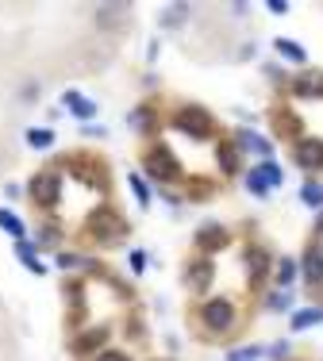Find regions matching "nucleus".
<instances>
[{"instance_id": "nucleus-14", "label": "nucleus", "mask_w": 323, "mask_h": 361, "mask_svg": "<svg viewBox=\"0 0 323 361\" xmlns=\"http://www.w3.org/2000/svg\"><path fill=\"white\" fill-rule=\"evenodd\" d=\"M0 227H4L12 239H23V219L12 216V211H0Z\"/></svg>"}, {"instance_id": "nucleus-26", "label": "nucleus", "mask_w": 323, "mask_h": 361, "mask_svg": "<svg viewBox=\"0 0 323 361\" xmlns=\"http://www.w3.org/2000/svg\"><path fill=\"white\" fill-rule=\"evenodd\" d=\"M101 361H127V357H123V354H115V350H108V354H104Z\"/></svg>"}, {"instance_id": "nucleus-1", "label": "nucleus", "mask_w": 323, "mask_h": 361, "mask_svg": "<svg viewBox=\"0 0 323 361\" xmlns=\"http://www.w3.org/2000/svg\"><path fill=\"white\" fill-rule=\"evenodd\" d=\"M201 319H204V327H208L212 334H223L231 323H235V308H231V300H208L201 308Z\"/></svg>"}, {"instance_id": "nucleus-25", "label": "nucleus", "mask_w": 323, "mask_h": 361, "mask_svg": "<svg viewBox=\"0 0 323 361\" xmlns=\"http://www.w3.org/2000/svg\"><path fill=\"white\" fill-rule=\"evenodd\" d=\"M131 269H135V273H143V269H146V254H143V250L131 254Z\"/></svg>"}, {"instance_id": "nucleus-2", "label": "nucleus", "mask_w": 323, "mask_h": 361, "mask_svg": "<svg viewBox=\"0 0 323 361\" xmlns=\"http://www.w3.org/2000/svg\"><path fill=\"white\" fill-rule=\"evenodd\" d=\"M89 227H93V235L101 242H120L123 231H127V227H123V219L112 216V211H96V216L89 219Z\"/></svg>"}, {"instance_id": "nucleus-24", "label": "nucleus", "mask_w": 323, "mask_h": 361, "mask_svg": "<svg viewBox=\"0 0 323 361\" xmlns=\"http://www.w3.org/2000/svg\"><path fill=\"white\" fill-rule=\"evenodd\" d=\"M220 162H223V169H227V173H235V154H231L227 146L220 150Z\"/></svg>"}, {"instance_id": "nucleus-10", "label": "nucleus", "mask_w": 323, "mask_h": 361, "mask_svg": "<svg viewBox=\"0 0 323 361\" xmlns=\"http://www.w3.org/2000/svg\"><path fill=\"white\" fill-rule=\"evenodd\" d=\"M208 281H212V261H196V265H189V273H185L189 289H204Z\"/></svg>"}, {"instance_id": "nucleus-17", "label": "nucleus", "mask_w": 323, "mask_h": 361, "mask_svg": "<svg viewBox=\"0 0 323 361\" xmlns=\"http://www.w3.org/2000/svg\"><path fill=\"white\" fill-rule=\"evenodd\" d=\"M239 143L251 146V150H258V154H270V143H266V138H258V135H251V131H239Z\"/></svg>"}, {"instance_id": "nucleus-18", "label": "nucleus", "mask_w": 323, "mask_h": 361, "mask_svg": "<svg viewBox=\"0 0 323 361\" xmlns=\"http://www.w3.org/2000/svg\"><path fill=\"white\" fill-rule=\"evenodd\" d=\"M131 192H135V200L143 204V208L151 204V188H146V180L139 177V173H131Z\"/></svg>"}, {"instance_id": "nucleus-9", "label": "nucleus", "mask_w": 323, "mask_h": 361, "mask_svg": "<svg viewBox=\"0 0 323 361\" xmlns=\"http://www.w3.org/2000/svg\"><path fill=\"white\" fill-rule=\"evenodd\" d=\"M101 342H108V327H93V331H85L77 342H73V350H77V354H89V350H96Z\"/></svg>"}, {"instance_id": "nucleus-3", "label": "nucleus", "mask_w": 323, "mask_h": 361, "mask_svg": "<svg viewBox=\"0 0 323 361\" xmlns=\"http://www.w3.org/2000/svg\"><path fill=\"white\" fill-rule=\"evenodd\" d=\"M146 169H151L154 177H162V180H173V177L181 173V169H177V158H173L165 146H154V150L146 154Z\"/></svg>"}, {"instance_id": "nucleus-22", "label": "nucleus", "mask_w": 323, "mask_h": 361, "mask_svg": "<svg viewBox=\"0 0 323 361\" xmlns=\"http://www.w3.org/2000/svg\"><path fill=\"white\" fill-rule=\"evenodd\" d=\"M258 169H262V177H266L270 185H281V169L273 166V162H266V166H258Z\"/></svg>"}, {"instance_id": "nucleus-6", "label": "nucleus", "mask_w": 323, "mask_h": 361, "mask_svg": "<svg viewBox=\"0 0 323 361\" xmlns=\"http://www.w3.org/2000/svg\"><path fill=\"white\" fill-rule=\"evenodd\" d=\"M31 192H35L39 204H54L58 200V177L54 173H39L31 180Z\"/></svg>"}, {"instance_id": "nucleus-8", "label": "nucleus", "mask_w": 323, "mask_h": 361, "mask_svg": "<svg viewBox=\"0 0 323 361\" xmlns=\"http://www.w3.org/2000/svg\"><path fill=\"white\" fill-rule=\"evenodd\" d=\"M62 104L70 108V116H77V119H93L96 116V104L89 100V96H81V93H65Z\"/></svg>"}, {"instance_id": "nucleus-12", "label": "nucleus", "mask_w": 323, "mask_h": 361, "mask_svg": "<svg viewBox=\"0 0 323 361\" xmlns=\"http://www.w3.org/2000/svg\"><path fill=\"white\" fill-rule=\"evenodd\" d=\"M51 143H54V135L46 127H31L27 131V146H35V150H46Z\"/></svg>"}, {"instance_id": "nucleus-11", "label": "nucleus", "mask_w": 323, "mask_h": 361, "mask_svg": "<svg viewBox=\"0 0 323 361\" xmlns=\"http://www.w3.org/2000/svg\"><path fill=\"white\" fill-rule=\"evenodd\" d=\"M304 273H308L312 284L323 281V254H319V250H308V254H304Z\"/></svg>"}, {"instance_id": "nucleus-7", "label": "nucleus", "mask_w": 323, "mask_h": 361, "mask_svg": "<svg viewBox=\"0 0 323 361\" xmlns=\"http://www.w3.org/2000/svg\"><path fill=\"white\" fill-rule=\"evenodd\" d=\"M196 246L201 250H220V246H227V231H223L220 223H208L196 231Z\"/></svg>"}, {"instance_id": "nucleus-23", "label": "nucleus", "mask_w": 323, "mask_h": 361, "mask_svg": "<svg viewBox=\"0 0 323 361\" xmlns=\"http://www.w3.org/2000/svg\"><path fill=\"white\" fill-rule=\"evenodd\" d=\"M266 273V254H251V277Z\"/></svg>"}, {"instance_id": "nucleus-4", "label": "nucleus", "mask_w": 323, "mask_h": 361, "mask_svg": "<svg viewBox=\"0 0 323 361\" xmlns=\"http://www.w3.org/2000/svg\"><path fill=\"white\" fill-rule=\"evenodd\" d=\"M296 162L304 169H323V138H300L296 143Z\"/></svg>"}, {"instance_id": "nucleus-19", "label": "nucleus", "mask_w": 323, "mask_h": 361, "mask_svg": "<svg viewBox=\"0 0 323 361\" xmlns=\"http://www.w3.org/2000/svg\"><path fill=\"white\" fill-rule=\"evenodd\" d=\"M277 51L285 54V58H293V62H304V51L293 43V39H277Z\"/></svg>"}, {"instance_id": "nucleus-16", "label": "nucleus", "mask_w": 323, "mask_h": 361, "mask_svg": "<svg viewBox=\"0 0 323 361\" xmlns=\"http://www.w3.org/2000/svg\"><path fill=\"white\" fill-rule=\"evenodd\" d=\"M304 204H308V208H323V185L308 180V185H304Z\"/></svg>"}, {"instance_id": "nucleus-20", "label": "nucleus", "mask_w": 323, "mask_h": 361, "mask_svg": "<svg viewBox=\"0 0 323 361\" xmlns=\"http://www.w3.org/2000/svg\"><path fill=\"white\" fill-rule=\"evenodd\" d=\"M293 277H296V265L293 261H281V269H277V281H281V289H289V284H293Z\"/></svg>"}, {"instance_id": "nucleus-13", "label": "nucleus", "mask_w": 323, "mask_h": 361, "mask_svg": "<svg viewBox=\"0 0 323 361\" xmlns=\"http://www.w3.org/2000/svg\"><path fill=\"white\" fill-rule=\"evenodd\" d=\"M319 319H323V311H319V308H308V311H296V315H293V331H304V327L319 323Z\"/></svg>"}, {"instance_id": "nucleus-5", "label": "nucleus", "mask_w": 323, "mask_h": 361, "mask_svg": "<svg viewBox=\"0 0 323 361\" xmlns=\"http://www.w3.org/2000/svg\"><path fill=\"white\" fill-rule=\"evenodd\" d=\"M173 123H177V127L181 131H189V135H208V127H212V123H208V116H204V112L201 108H181L177 112V119H173Z\"/></svg>"}, {"instance_id": "nucleus-21", "label": "nucleus", "mask_w": 323, "mask_h": 361, "mask_svg": "<svg viewBox=\"0 0 323 361\" xmlns=\"http://www.w3.org/2000/svg\"><path fill=\"white\" fill-rule=\"evenodd\" d=\"M151 123H154V116H151V112H146V108H139V112H131V127H139V131H146V127H151Z\"/></svg>"}, {"instance_id": "nucleus-15", "label": "nucleus", "mask_w": 323, "mask_h": 361, "mask_svg": "<svg viewBox=\"0 0 323 361\" xmlns=\"http://www.w3.org/2000/svg\"><path fill=\"white\" fill-rule=\"evenodd\" d=\"M246 188H251V192H254V196H266V192H270V188H273V185H270V180H266V177H262V169H254V173H251V177H246Z\"/></svg>"}]
</instances>
